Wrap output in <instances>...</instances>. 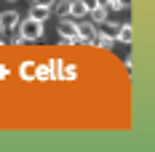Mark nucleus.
<instances>
[{
	"instance_id": "f257e3e1",
	"label": "nucleus",
	"mask_w": 155,
	"mask_h": 152,
	"mask_svg": "<svg viewBox=\"0 0 155 152\" xmlns=\"http://www.w3.org/2000/svg\"><path fill=\"white\" fill-rule=\"evenodd\" d=\"M19 32H21L24 40H40V37H43V21H38V19L27 16V19L19 24Z\"/></svg>"
},
{
	"instance_id": "f03ea898",
	"label": "nucleus",
	"mask_w": 155,
	"mask_h": 152,
	"mask_svg": "<svg viewBox=\"0 0 155 152\" xmlns=\"http://www.w3.org/2000/svg\"><path fill=\"white\" fill-rule=\"evenodd\" d=\"M19 24V14L16 11H3L0 14V32H14Z\"/></svg>"
},
{
	"instance_id": "7ed1b4c3",
	"label": "nucleus",
	"mask_w": 155,
	"mask_h": 152,
	"mask_svg": "<svg viewBox=\"0 0 155 152\" xmlns=\"http://www.w3.org/2000/svg\"><path fill=\"white\" fill-rule=\"evenodd\" d=\"M78 35L83 37V43H91L94 37H96V27H94L91 21H83V24H78Z\"/></svg>"
},
{
	"instance_id": "20e7f679",
	"label": "nucleus",
	"mask_w": 155,
	"mask_h": 152,
	"mask_svg": "<svg viewBox=\"0 0 155 152\" xmlns=\"http://www.w3.org/2000/svg\"><path fill=\"white\" fill-rule=\"evenodd\" d=\"M131 37H134L131 24H120V27H118V32H115V40H120V43H131Z\"/></svg>"
},
{
	"instance_id": "39448f33",
	"label": "nucleus",
	"mask_w": 155,
	"mask_h": 152,
	"mask_svg": "<svg viewBox=\"0 0 155 152\" xmlns=\"http://www.w3.org/2000/svg\"><path fill=\"white\" fill-rule=\"evenodd\" d=\"M86 14H88V11H86L83 0H75V3H70V14H67V16H72V19H83Z\"/></svg>"
},
{
	"instance_id": "423d86ee",
	"label": "nucleus",
	"mask_w": 155,
	"mask_h": 152,
	"mask_svg": "<svg viewBox=\"0 0 155 152\" xmlns=\"http://www.w3.org/2000/svg\"><path fill=\"white\" fill-rule=\"evenodd\" d=\"M30 16H32V19H38V21H46L48 16H51V8H46V5H32Z\"/></svg>"
},
{
	"instance_id": "0eeeda50",
	"label": "nucleus",
	"mask_w": 155,
	"mask_h": 152,
	"mask_svg": "<svg viewBox=\"0 0 155 152\" xmlns=\"http://www.w3.org/2000/svg\"><path fill=\"white\" fill-rule=\"evenodd\" d=\"M88 16H91V21H94V24H102V21H107V8L96 5L94 11H88Z\"/></svg>"
},
{
	"instance_id": "6e6552de",
	"label": "nucleus",
	"mask_w": 155,
	"mask_h": 152,
	"mask_svg": "<svg viewBox=\"0 0 155 152\" xmlns=\"http://www.w3.org/2000/svg\"><path fill=\"white\" fill-rule=\"evenodd\" d=\"M91 43H96V46H102V48H112V43H115V37H110V35H104V32H102V35L96 32V37H94Z\"/></svg>"
},
{
	"instance_id": "1a4fd4ad",
	"label": "nucleus",
	"mask_w": 155,
	"mask_h": 152,
	"mask_svg": "<svg viewBox=\"0 0 155 152\" xmlns=\"http://www.w3.org/2000/svg\"><path fill=\"white\" fill-rule=\"evenodd\" d=\"M35 72H38V64H35V61L21 64V77H24V80H32V77H35Z\"/></svg>"
},
{
	"instance_id": "9d476101",
	"label": "nucleus",
	"mask_w": 155,
	"mask_h": 152,
	"mask_svg": "<svg viewBox=\"0 0 155 152\" xmlns=\"http://www.w3.org/2000/svg\"><path fill=\"white\" fill-rule=\"evenodd\" d=\"M54 11L59 14V19H67V14H70V0H59L54 5Z\"/></svg>"
},
{
	"instance_id": "9b49d317",
	"label": "nucleus",
	"mask_w": 155,
	"mask_h": 152,
	"mask_svg": "<svg viewBox=\"0 0 155 152\" xmlns=\"http://www.w3.org/2000/svg\"><path fill=\"white\" fill-rule=\"evenodd\" d=\"M102 24H104V35H110V37H115V32H118V27H120L118 21H102Z\"/></svg>"
},
{
	"instance_id": "f8f14e48",
	"label": "nucleus",
	"mask_w": 155,
	"mask_h": 152,
	"mask_svg": "<svg viewBox=\"0 0 155 152\" xmlns=\"http://www.w3.org/2000/svg\"><path fill=\"white\" fill-rule=\"evenodd\" d=\"M83 5H86V11H94L96 8V0H83Z\"/></svg>"
},
{
	"instance_id": "ddd939ff",
	"label": "nucleus",
	"mask_w": 155,
	"mask_h": 152,
	"mask_svg": "<svg viewBox=\"0 0 155 152\" xmlns=\"http://www.w3.org/2000/svg\"><path fill=\"white\" fill-rule=\"evenodd\" d=\"M35 5H46V8H51V5H54V0H35Z\"/></svg>"
},
{
	"instance_id": "4468645a",
	"label": "nucleus",
	"mask_w": 155,
	"mask_h": 152,
	"mask_svg": "<svg viewBox=\"0 0 155 152\" xmlns=\"http://www.w3.org/2000/svg\"><path fill=\"white\" fill-rule=\"evenodd\" d=\"M8 3H14V0H8Z\"/></svg>"
}]
</instances>
